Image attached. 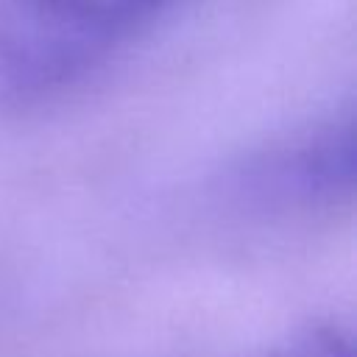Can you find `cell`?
Here are the masks:
<instances>
[{
	"mask_svg": "<svg viewBox=\"0 0 357 357\" xmlns=\"http://www.w3.org/2000/svg\"><path fill=\"white\" fill-rule=\"evenodd\" d=\"M354 117L335 114L271 142L226 176L229 201L268 220H304L354 198Z\"/></svg>",
	"mask_w": 357,
	"mask_h": 357,
	"instance_id": "2",
	"label": "cell"
},
{
	"mask_svg": "<svg viewBox=\"0 0 357 357\" xmlns=\"http://www.w3.org/2000/svg\"><path fill=\"white\" fill-rule=\"evenodd\" d=\"M254 357H354V337L337 324H318Z\"/></svg>",
	"mask_w": 357,
	"mask_h": 357,
	"instance_id": "3",
	"label": "cell"
},
{
	"mask_svg": "<svg viewBox=\"0 0 357 357\" xmlns=\"http://www.w3.org/2000/svg\"><path fill=\"white\" fill-rule=\"evenodd\" d=\"M167 0H0V106L53 98L142 33Z\"/></svg>",
	"mask_w": 357,
	"mask_h": 357,
	"instance_id": "1",
	"label": "cell"
}]
</instances>
